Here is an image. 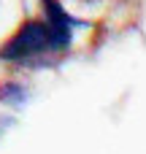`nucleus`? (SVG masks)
I'll list each match as a JSON object with an SVG mask.
<instances>
[{
    "mask_svg": "<svg viewBox=\"0 0 146 154\" xmlns=\"http://www.w3.org/2000/svg\"><path fill=\"white\" fill-rule=\"evenodd\" d=\"M51 46V35H49V27L41 24V22H27L19 27V32L0 49V57L3 60H22V57H33L43 49Z\"/></svg>",
    "mask_w": 146,
    "mask_h": 154,
    "instance_id": "obj_1",
    "label": "nucleus"
},
{
    "mask_svg": "<svg viewBox=\"0 0 146 154\" xmlns=\"http://www.w3.org/2000/svg\"><path fill=\"white\" fill-rule=\"evenodd\" d=\"M43 11H46V27H49V35H51V49H65L70 43V30L79 22L57 0H43Z\"/></svg>",
    "mask_w": 146,
    "mask_h": 154,
    "instance_id": "obj_2",
    "label": "nucleus"
},
{
    "mask_svg": "<svg viewBox=\"0 0 146 154\" xmlns=\"http://www.w3.org/2000/svg\"><path fill=\"white\" fill-rule=\"evenodd\" d=\"M22 97H24L22 87H16V84H5V87H0V100H8V103H22Z\"/></svg>",
    "mask_w": 146,
    "mask_h": 154,
    "instance_id": "obj_3",
    "label": "nucleus"
}]
</instances>
